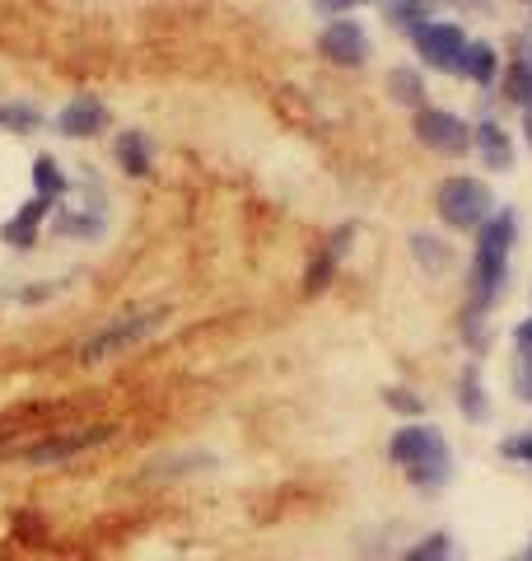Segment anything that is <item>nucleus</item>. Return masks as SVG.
I'll list each match as a JSON object with an SVG mask.
<instances>
[{"label": "nucleus", "mask_w": 532, "mask_h": 561, "mask_svg": "<svg viewBox=\"0 0 532 561\" xmlns=\"http://www.w3.org/2000/svg\"><path fill=\"white\" fill-rule=\"evenodd\" d=\"M33 183H38V197H43V202H51V197H61V187H66V179H61V169H57V164H51V160H47V154H43V160H38V169H33Z\"/></svg>", "instance_id": "nucleus-18"}, {"label": "nucleus", "mask_w": 532, "mask_h": 561, "mask_svg": "<svg viewBox=\"0 0 532 561\" xmlns=\"http://www.w3.org/2000/svg\"><path fill=\"white\" fill-rule=\"evenodd\" d=\"M416 136L425 140L430 150L439 154H467L472 150V127L458 113H443V108H420L416 113Z\"/></svg>", "instance_id": "nucleus-6"}, {"label": "nucleus", "mask_w": 532, "mask_h": 561, "mask_svg": "<svg viewBox=\"0 0 532 561\" xmlns=\"http://www.w3.org/2000/svg\"><path fill=\"white\" fill-rule=\"evenodd\" d=\"M500 454H509V459H523V463H532V435H519V440H505V445H500Z\"/></svg>", "instance_id": "nucleus-22"}, {"label": "nucleus", "mask_w": 532, "mask_h": 561, "mask_svg": "<svg viewBox=\"0 0 532 561\" xmlns=\"http://www.w3.org/2000/svg\"><path fill=\"white\" fill-rule=\"evenodd\" d=\"M523 561H532V548H528V552H523Z\"/></svg>", "instance_id": "nucleus-29"}, {"label": "nucleus", "mask_w": 532, "mask_h": 561, "mask_svg": "<svg viewBox=\"0 0 532 561\" xmlns=\"http://www.w3.org/2000/svg\"><path fill=\"white\" fill-rule=\"evenodd\" d=\"M435 206H439V220L443 225H453V230H476V225L490 220L495 197H490V187L482 179H467V173H458V179H449V183L439 187Z\"/></svg>", "instance_id": "nucleus-3"}, {"label": "nucleus", "mask_w": 532, "mask_h": 561, "mask_svg": "<svg viewBox=\"0 0 532 561\" xmlns=\"http://www.w3.org/2000/svg\"><path fill=\"white\" fill-rule=\"evenodd\" d=\"M164 323V309H150V313H127V319H117V323H108V328H99L94 337H89L84 346H80V360H113V356H122L127 346H140L150 337V332Z\"/></svg>", "instance_id": "nucleus-4"}, {"label": "nucleus", "mask_w": 532, "mask_h": 561, "mask_svg": "<svg viewBox=\"0 0 532 561\" xmlns=\"http://www.w3.org/2000/svg\"><path fill=\"white\" fill-rule=\"evenodd\" d=\"M513 389H519L523 402H532V351L519 346V365H513Z\"/></svg>", "instance_id": "nucleus-20"}, {"label": "nucleus", "mask_w": 532, "mask_h": 561, "mask_svg": "<svg viewBox=\"0 0 532 561\" xmlns=\"http://www.w3.org/2000/svg\"><path fill=\"white\" fill-rule=\"evenodd\" d=\"M388 90H393V99L397 103H420V94H425V84H420V76L416 70H393V76H388Z\"/></svg>", "instance_id": "nucleus-17"}, {"label": "nucleus", "mask_w": 532, "mask_h": 561, "mask_svg": "<svg viewBox=\"0 0 532 561\" xmlns=\"http://www.w3.org/2000/svg\"><path fill=\"white\" fill-rule=\"evenodd\" d=\"M0 117L14 122V127H33V122H38V113H33V108H0Z\"/></svg>", "instance_id": "nucleus-23"}, {"label": "nucleus", "mask_w": 532, "mask_h": 561, "mask_svg": "<svg viewBox=\"0 0 532 561\" xmlns=\"http://www.w3.org/2000/svg\"><path fill=\"white\" fill-rule=\"evenodd\" d=\"M412 38L435 70H458V61H463V51H467V33L449 20H425L412 28Z\"/></svg>", "instance_id": "nucleus-5"}, {"label": "nucleus", "mask_w": 532, "mask_h": 561, "mask_svg": "<svg viewBox=\"0 0 532 561\" xmlns=\"http://www.w3.org/2000/svg\"><path fill=\"white\" fill-rule=\"evenodd\" d=\"M519 61H523V66H532V43H528V51H523V57H519Z\"/></svg>", "instance_id": "nucleus-27"}, {"label": "nucleus", "mask_w": 532, "mask_h": 561, "mask_svg": "<svg viewBox=\"0 0 532 561\" xmlns=\"http://www.w3.org/2000/svg\"><path fill=\"white\" fill-rule=\"evenodd\" d=\"M523 127H528V140H532V108H528V122H523Z\"/></svg>", "instance_id": "nucleus-28"}, {"label": "nucleus", "mask_w": 532, "mask_h": 561, "mask_svg": "<svg viewBox=\"0 0 532 561\" xmlns=\"http://www.w3.org/2000/svg\"><path fill=\"white\" fill-rule=\"evenodd\" d=\"M513 337H519V346H528V351H532V319H528V323H519V332H513Z\"/></svg>", "instance_id": "nucleus-25"}, {"label": "nucleus", "mask_w": 532, "mask_h": 561, "mask_svg": "<svg viewBox=\"0 0 532 561\" xmlns=\"http://www.w3.org/2000/svg\"><path fill=\"white\" fill-rule=\"evenodd\" d=\"M513 230H519L513 210H500V216H490L482 225V234H476V249H472V295H476V305H482V309L500 300V290H505Z\"/></svg>", "instance_id": "nucleus-2"}, {"label": "nucleus", "mask_w": 532, "mask_h": 561, "mask_svg": "<svg viewBox=\"0 0 532 561\" xmlns=\"http://www.w3.org/2000/svg\"><path fill=\"white\" fill-rule=\"evenodd\" d=\"M388 459H393L406 482L416 491H443L453 478V454H449V440L439 435V426H425V421H412V426L393 431L388 440Z\"/></svg>", "instance_id": "nucleus-1"}, {"label": "nucleus", "mask_w": 532, "mask_h": 561, "mask_svg": "<svg viewBox=\"0 0 532 561\" xmlns=\"http://www.w3.org/2000/svg\"><path fill=\"white\" fill-rule=\"evenodd\" d=\"M99 440H108V431L51 435V440H43V445H33V449H28V463H38V468H47V463H66V459H76V454H80V449H89V445H99Z\"/></svg>", "instance_id": "nucleus-9"}, {"label": "nucleus", "mask_w": 532, "mask_h": 561, "mask_svg": "<svg viewBox=\"0 0 532 561\" xmlns=\"http://www.w3.org/2000/svg\"><path fill=\"white\" fill-rule=\"evenodd\" d=\"M402 561H453V538L449 534H430V538H420L412 552H406Z\"/></svg>", "instance_id": "nucleus-15"}, {"label": "nucleus", "mask_w": 532, "mask_h": 561, "mask_svg": "<svg viewBox=\"0 0 532 561\" xmlns=\"http://www.w3.org/2000/svg\"><path fill=\"white\" fill-rule=\"evenodd\" d=\"M458 408L467 412V421H486V416H490V402H486V389H482V379H476V370L463 375V393H458Z\"/></svg>", "instance_id": "nucleus-14"}, {"label": "nucleus", "mask_w": 532, "mask_h": 561, "mask_svg": "<svg viewBox=\"0 0 532 561\" xmlns=\"http://www.w3.org/2000/svg\"><path fill=\"white\" fill-rule=\"evenodd\" d=\"M449 5H472V10H482L486 0H449Z\"/></svg>", "instance_id": "nucleus-26"}, {"label": "nucleus", "mask_w": 532, "mask_h": 561, "mask_svg": "<svg viewBox=\"0 0 532 561\" xmlns=\"http://www.w3.org/2000/svg\"><path fill=\"white\" fill-rule=\"evenodd\" d=\"M472 146H482V154H486V164H490V169H509V160H513L509 136L495 127V122H482V127L472 131Z\"/></svg>", "instance_id": "nucleus-11"}, {"label": "nucleus", "mask_w": 532, "mask_h": 561, "mask_svg": "<svg viewBox=\"0 0 532 561\" xmlns=\"http://www.w3.org/2000/svg\"><path fill=\"white\" fill-rule=\"evenodd\" d=\"M412 249H416V257H420V267H430L435 276L449 267V249H443V239H435V234H416V239H412Z\"/></svg>", "instance_id": "nucleus-16"}, {"label": "nucleus", "mask_w": 532, "mask_h": 561, "mask_svg": "<svg viewBox=\"0 0 532 561\" xmlns=\"http://www.w3.org/2000/svg\"><path fill=\"white\" fill-rule=\"evenodd\" d=\"M317 51L336 66H365L369 61V33L355 20H332L317 33Z\"/></svg>", "instance_id": "nucleus-7"}, {"label": "nucleus", "mask_w": 532, "mask_h": 561, "mask_svg": "<svg viewBox=\"0 0 532 561\" xmlns=\"http://www.w3.org/2000/svg\"><path fill=\"white\" fill-rule=\"evenodd\" d=\"M317 5H323L327 14H342V10H350V5H355V0H317Z\"/></svg>", "instance_id": "nucleus-24"}, {"label": "nucleus", "mask_w": 532, "mask_h": 561, "mask_svg": "<svg viewBox=\"0 0 532 561\" xmlns=\"http://www.w3.org/2000/svg\"><path fill=\"white\" fill-rule=\"evenodd\" d=\"M117 160H122L127 173H140V179H146L150 173V140H146V131H122L117 136Z\"/></svg>", "instance_id": "nucleus-13"}, {"label": "nucleus", "mask_w": 532, "mask_h": 561, "mask_svg": "<svg viewBox=\"0 0 532 561\" xmlns=\"http://www.w3.org/2000/svg\"><path fill=\"white\" fill-rule=\"evenodd\" d=\"M383 402H388V408H397V412H425V402L412 389H388Z\"/></svg>", "instance_id": "nucleus-21"}, {"label": "nucleus", "mask_w": 532, "mask_h": 561, "mask_svg": "<svg viewBox=\"0 0 532 561\" xmlns=\"http://www.w3.org/2000/svg\"><path fill=\"white\" fill-rule=\"evenodd\" d=\"M43 216H47V202L33 197V202L24 206V216H14L0 234H5V243H14V249H33V234H38V220H43Z\"/></svg>", "instance_id": "nucleus-12"}, {"label": "nucleus", "mask_w": 532, "mask_h": 561, "mask_svg": "<svg viewBox=\"0 0 532 561\" xmlns=\"http://www.w3.org/2000/svg\"><path fill=\"white\" fill-rule=\"evenodd\" d=\"M505 94H509L513 103H523V108H532V66H523V61H513V70H509V80H505Z\"/></svg>", "instance_id": "nucleus-19"}, {"label": "nucleus", "mask_w": 532, "mask_h": 561, "mask_svg": "<svg viewBox=\"0 0 532 561\" xmlns=\"http://www.w3.org/2000/svg\"><path fill=\"white\" fill-rule=\"evenodd\" d=\"M103 122H108V108L94 99V94H76L66 103V108L57 113V131L61 136H94Z\"/></svg>", "instance_id": "nucleus-8"}, {"label": "nucleus", "mask_w": 532, "mask_h": 561, "mask_svg": "<svg viewBox=\"0 0 532 561\" xmlns=\"http://www.w3.org/2000/svg\"><path fill=\"white\" fill-rule=\"evenodd\" d=\"M495 70H500V57H495V47H490V43H467L463 61H458V76H467V80H476V84H490Z\"/></svg>", "instance_id": "nucleus-10"}]
</instances>
